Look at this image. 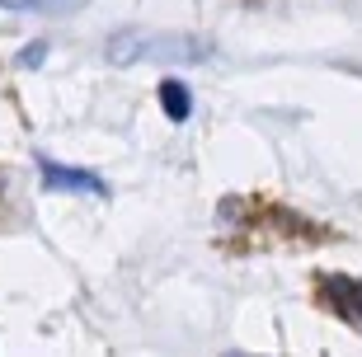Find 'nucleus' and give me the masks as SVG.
Segmentation results:
<instances>
[{
    "label": "nucleus",
    "mask_w": 362,
    "mask_h": 357,
    "mask_svg": "<svg viewBox=\"0 0 362 357\" xmlns=\"http://www.w3.org/2000/svg\"><path fill=\"white\" fill-rule=\"evenodd\" d=\"M160 108H165V118H170V122H188V118H193V90H188L184 80L165 76L160 80Z\"/></svg>",
    "instance_id": "nucleus-4"
},
{
    "label": "nucleus",
    "mask_w": 362,
    "mask_h": 357,
    "mask_svg": "<svg viewBox=\"0 0 362 357\" xmlns=\"http://www.w3.org/2000/svg\"><path fill=\"white\" fill-rule=\"evenodd\" d=\"M320 287H325L329 310H334L339 320H349L353 329H362V282L344 278V273H329V278H320Z\"/></svg>",
    "instance_id": "nucleus-3"
},
{
    "label": "nucleus",
    "mask_w": 362,
    "mask_h": 357,
    "mask_svg": "<svg viewBox=\"0 0 362 357\" xmlns=\"http://www.w3.org/2000/svg\"><path fill=\"white\" fill-rule=\"evenodd\" d=\"M38 184L47 193H94V198H108V184L94 170H76V165H62V160L38 156Z\"/></svg>",
    "instance_id": "nucleus-2"
},
{
    "label": "nucleus",
    "mask_w": 362,
    "mask_h": 357,
    "mask_svg": "<svg viewBox=\"0 0 362 357\" xmlns=\"http://www.w3.org/2000/svg\"><path fill=\"white\" fill-rule=\"evenodd\" d=\"M212 52L202 38H188V33H156V28H122L104 42L108 66H141V62H165V66H179V62H202Z\"/></svg>",
    "instance_id": "nucleus-1"
},
{
    "label": "nucleus",
    "mask_w": 362,
    "mask_h": 357,
    "mask_svg": "<svg viewBox=\"0 0 362 357\" xmlns=\"http://www.w3.org/2000/svg\"><path fill=\"white\" fill-rule=\"evenodd\" d=\"M47 52H52V42H28V47H19L14 66H38V62H47Z\"/></svg>",
    "instance_id": "nucleus-6"
},
{
    "label": "nucleus",
    "mask_w": 362,
    "mask_h": 357,
    "mask_svg": "<svg viewBox=\"0 0 362 357\" xmlns=\"http://www.w3.org/2000/svg\"><path fill=\"white\" fill-rule=\"evenodd\" d=\"M85 0H0V10H19V14H76Z\"/></svg>",
    "instance_id": "nucleus-5"
}]
</instances>
